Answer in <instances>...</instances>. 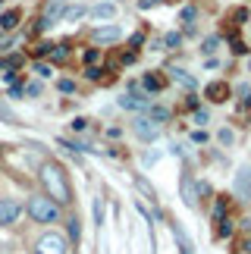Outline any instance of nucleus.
I'll return each mask as SVG.
<instances>
[{"instance_id":"obj_22","label":"nucleus","mask_w":251,"mask_h":254,"mask_svg":"<svg viewBox=\"0 0 251 254\" xmlns=\"http://www.w3.org/2000/svg\"><path fill=\"white\" fill-rule=\"evenodd\" d=\"M151 116H154L157 123H163V120L170 116V110H167V107H151Z\"/></svg>"},{"instance_id":"obj_38","label":"nucleus","mask_w":251,"mask_h":254,"mask_svg":"<svg viewBox=\"0 0 251 254\" xmlns=\"http://www.w3.org/2000/svg\"><path fill=\"white\" fill-rule=\"evenodd\" d=\"M28 94H32V97H35V94H41V85L32 82V85H28Z\"/></svg>"},{"instance_id":"obj_16","label":"nucleus","mask_w":251,"mask_h":254,"mask_svg":"<svg viewBox=\"0 0 251 254\" xmlns=\"http://www.w3.org/2000/svg\"><path fill=\"white\" fill-rule=\"evenodd\" d=\"M135 189H138V191H141V194H144L148 201H157V191L151 189V182L144 179V176H135Z\"/></svg>"},{"instance_id":"obj_36","label":"nucleus","mask_w":251,"mask_h":254,"mask_svg":"<svg viewBox=\"0 0 251 254\" xmlns=\"http://www.w3.org/2000/svg\"><path fill=\"white\" fill-rule=\"evenodd\" d=\"M195 123H198V126H204V123H207V113H204V110H198V113H195Z\"/></svg>"},{"instance_id":"obj_17","label":"nucleus","mask_w":251,"mask_h":254,"mask_svg":"<svg viewBox=\"0 0 251 254\" xmlns=\"http://www.w3.org/2000/svg\"><path fill=\"white\" fill-rule=\"evenodd\" d=\"M82 16H88V9H85V6H66L63 9V22H75V19H82Z\"/></svg>"},{"instance_id":"obj_1","label":"nucleus","mask_w":251,"mask_h":254,"mask_svg":"<svg viewBox=\"0 0 251 254\" xmlns=\"http://www.w3.org/2000/svg\"><path fill=\"white\" fill-rule=\"evenodd\" d=\"M41 185H44L47 198H54L57 204L69 201V182H66L63 167H57V163H44V167H41Z\"/></svg>"},{"instance_id":"obj_23","label":"nucleus","mask_w":251,"mask_h":254,"mask_svg":"<svg viewBox=\"0 0 251 254\" xmlns=\"http://www.w3.org/2000/svg\"><path fill=\"white\" fill-rule=\"evenodd\" d=\"M98 60H101V51H98V47L85 51V63H88V66H91V63H98Z\"/></svg>"},{"instance_id":"obj_9","label":"nucleus","mask_w":251,"mask_h":254,"mask_svg":"<svg viewBox=\"0 0 251 254\" xmlns=\"http://www.w3.org/2000/svg\"><path fill=\"white\" fill-rule=\"evenodd\" d=\"M204 97L210 104H223L226 97H229V85L226 82H210L207 88H204Z\"/></svg>"},{"instance_id":"obj_18","label":"nucleus","mask_w":251,"mask_h":254,"mask_svg":"<svg viewBox=\"0 0 251 254\" xmlns=\"http://www.w3.org/2000/svg\"><path fill=\"white\" fill-rule=\"evenodd\" d=\"M179 41H182V35H179V32H167V35H163V47H167V51H176Z\"/></svg>"},{"instance_id":"obj_34","label":"nucleus","mask_w":251,"mask_h":254,"mask_svg":"<svg viewBox=\"0 0 251 254\" xmlns=\"http://www.w3.org/2000/svg\"><path fill=\"white\" fill-rule=\"evenodd\" d=\"M35 72H38V75H51V66H44V63H38V66H35Z\"/></svg>"},{"instance_id":"obj_33","label":"nucleus","mask_w":251,"mask_h":254,"mask_svg":"<svg viewBox=\"0 0 251 254\" xmlns=\"http://www.w3.org/2000/svg\"><path fill=\"white\" fill-rule=\"evenodd\" d=\"M220 141H223V144H233V132L223 129V132H220Z\"/></svg>"},{"instance_id":"obj_24","label":"nucleus","mask_w":251,"mask_h":254,"mask_svg":"<svg viewBox=\"0 0 251 254\" xmlns=\"http://www.w3.org/2000/svg\"><path fill=\"white\" fill-rule=\"evenodd\" d=\"M217 47H220V38H207V41H204V47H201V51H204V54H214Z\"/></svg>"},{"instance_id":"obj_40","label":"nucleus","mask_w":251,"mask_h":254,"mask_svg":"<svg viewBox=\"0 0 251 254\" xmlns=\"http://www.w3.org/2000/svg\"><path fill=\"white\" fill-rule=\"evenodd\" d=\"M0 3H3V0H0Z\"/></svg>"},{"instance_id":"obj_6","label":"nucleus","mask_w":251,"mask_h":254,"mask_svg":"<svg viewBox=\"0 0 251 254\" xmlns=\"http://www.w3.org/2000/svg\"><path fill=\"white\" fill-rule=\"evenodd\" d=\"M88 19H91V22H110V19H117V3H110V0L94 3L88 9Z\"/></svg>"},{"instance_id":"obj_15","label":"nucleus","mask_w":251,"mask_h":254,"mask_svg":"<svg viewBox=\"0 0 251 254\" xmlns=\"http://www.w3.org/2000/svg\"><path fill=\"white\" fill-rule=\"evenodd\" d=\"M214 223H220V226L214 229V239H229V236H233V220H229V217H220Z\"/></svg>"},{"instance_id":"obj_32","label":"nucleus","mask_w":251,"mask_h":254,"mask_svg":"<svg viewBox=\"0 0 251 254\" xmlns=\"http://www.w3.org/2000/svg\"><path fill=\"white\" fill-rule=\"evenodd\" d=\"M160 0H138V9H151V6H157Z\"/></svg>"},{"instance_id":"obj_2","label":"nucleus","mask_w":251,"mask_h":254,"mask_svg":"<svg viewBox=\"0 0 251 254\" xmlns=\"http://www.w3.org/2000/svg\"><path fill=\"white\" fill-rule=\"evenodd\" d=\"M25 210L35 223H57L60 220V204L54 198H47V194H32L28 204H25Z\"/></svg>"},{"instance_id":"obj_4","label":"nucleus","mask_w":251,"mask_h":254,"mask_svg":"<svg viewBox=\"0 0 251 254\" xmlns=\"http://www.w3.org/2000/svg\"><path fill=\"white\" fill-rule=\"evenodd\" d=\"M132 129L141 141H157L160 138V123L154 116H135L132 120Z\"/></svg>"},{"instance_id":"obj_10","label":"nucleus","mask_w":251,"mask_h":254,"mask_svg":"<svg viewBox=\"0 0 251 254\" xmlns=\"http://www.w3.org/2000/svg\"><path fill=\"white\" fill-rule=\"evenodd\" d=\"M120 107H126V110H148V97H138V94H129V97H120Z\"/></svg>"},{"instance_id":"obj_3","label":"nucleus","mask_w":251,"mask_h":254,"mask_svg":"<svg viewBox=\"0 0 251 254\" xmlns=\"http://www.w3.org/2000/svg\"><path fill=\"white\" fill-rule=\"evenodd\" d=\"M69 242H66L60 232H44L41 239L35 242V254H66Z\"/></svg>"},{"instance_id":"obj_5","label":"nucleus","mask_w":251,"mask_h":254,"mask_svg":"<svg viewBox=\"0 0 251 254\" xmlns=\"http://www.w3.org/2000/svg\"><path fill=\"white\" fill-rule=\"evenodd\" d=\"M22 213V204L16 198H0V226H13Z\"/></svg>"},{"instance_id":"obj_13","label":"nucleus","mask_w":251,"mask_h":254,"mask_svg":"<svg viewBox=\"0 0 251 254\" xmlns=\"http://www.w3.org/2000/svg\"><path fill=\"white\" fill-rule=\"evenodd\" d=\"M195 19H198V9L195 6H186L179 13V22H182V28H186V32H195Z\"/></svg>"},{"instance_id":"obj_29","label":"nucleus","mask_w":251,"mask_h":254,"mask_svg":"<svg viewBox=\"0 0 251 254\" xmlns=\"http://www.w3.org/2000/svg\"><path fill=\"white\" fill-rule=\"evenodd\" d=\"M236 251H248V254H251V236H248V239H239V242H236Z\"/></svg>"},{"instance_id":"obj_11","label":"nucleus","mask_w":251,"mask_h":254,"mask_svg":"<svg viewBox=\"0 0 251 254\" xmlns=\"http://www.w3.org/2000/svg\"><path fill=\"white\" fill-rule=\"evenodd\" d=\"M141 82H144V88H148V91H163V88H167V79H163L160 72H144Z\"/></svg>"},{"instance_id":"obj_20","label":"nucleus","mask_w":251,"mask_h":254,"mask_svg":"<svg viewBox=\"0 0 251 254\" xmlns=\"http://www.w3.org/2000/svg\"><path fill=\"white\" fill-rule=\"evenodd\" d=\"M226 207H229V201H226V198H220V201L214 204V220H220V217H226Z\"/></svg>"},{"instance_id":"obj_37","label":"nucleus","mask_w":251,"mask_h":254,"mask_svg":"<svg viewBox=\"0 0 251 254\" xmlns=\"http://www.w3.org/2000/svg\"><path fill=\"white\" fill-rule=\"evenodd\" d=\"M186 107H188V110H198V97H195V94H191V97H188V101H186Z\"/></svg>"},{"instance_id":"obj_35","label":"nucleus","mask_w":251,"mask_h":254,"mask_svg":"<svg viewBox=\"0 0 251 254\" xmlns=\"http://www.w3.org/2000/svg\"><path fill=\"white\" fill-rule=\"evenodd\" d=\"M72 129H75V132H82V129H88V120H75V123H72Z\"/></svg>"},{"instance_id":"obj_27","label":"nucleus","mask_w":251,"mask_h":254,"mask_svg":"<svg viewBox=\"0 0 251 254\" xmlns=\"http://www.w3.org/2000/svg\"><path fill=\"white\" fill-rule=\"evenodd\" d=\"M233 54H248V47H245L242 38H233Z\"/></svg>"},{"instance_id":"obj_19","label":"nucleus","mask_w":251,"mask_h":254,"mask_svg":"<svg viewBox=\"0 0 251 254\" xmlns=\"http://www.w3.org/2000/svg\"><path fill=\"white\" fill-rule=\"evenodd\" d=\"M182 201L195 204V189H188V179H182Z\"/></svg>"},{"instance_id":"obj_31","label":"nucleus","mask_w":251,"mask_h":254,"mask_svg":"<svg viewBox=\"0 0 251 254\" xmlns=\"http://www.w3.org/2000/svg\"><path fill=\"white\" fill-rule=\"evenodd\" d=\"M141 41H144V32H135V35L129 38V47H138Z\"/></svg>"},{"instance_id":"obj_14","label":"nucleus","mask_w":251,"mask_h":254,"mask_svg":"<svg viewBox=\"0 0 251 254\" xmlns=\"http://www.w3.org/2000/svg\"><path fill=\"white\" fill-rule=\"evenodd\" d=\"M19 9H6V13H0V28H3V32H9V28H16L19 25Z\"/></svg>"},{"instance_id":"obj_7","label":"nucleus","mask_w":251,"mask_h":254,"mask_svg":"<svg viewBox=\"0 0 251 254\" xmlns=\"http://www.w3.org/2000/svg\"><path fill=\"white\" fill-rule=\"evenodd\" d=\"M233 191L239 194L242 201H251V170H239L236 173V182H233Z\"/></svg>"},{"instance_id":"obj_21","label":"nucleus","mask_w":251,"mask_h":254,"mask_svg":"<svg viewBox=\"0 0 251 254\" xmlns=\"http://www.w3.org/2000/svg\"><path fill=\"white\" fill-rule=\"evenodd\" d=\"M57 88H60L63 94H72V91H75V82H72V79H60V82H57Z\"/></svg>"},{"instance_id":"obj_12","label":"nucleus","mask_w":251,"mask_h":254,"mask_svg":"<svg viewBox=\"0 0 251 254\" xmlns=\"http://www.w3.org/2000/svg\"><path fill=\"white\" fill-rule=\"evenodd\" d=\"M167 72H170V75H173V79H176L179 85H186L188 91H195V85H198V82H195V75H188L186 69H179V66H173V69H167Z\"/></svg>"},{"instance_id":"obj_8","label":"nucleus","mask_w":251,"mask_h":254,"mask_svg":"<svg viewBox=\"0 0 251 254\" xmlns=\"http://www.w3.org/2000/svg\"><path fill=\"white\" fill-rule=\"evenodd\" d=\"M120 25L117 22H113V25H104V28H94V32H91V41L94 44H110V41H120Z\"/></svg>"},{"instance_id":"obj_39","label":"nucleus","mask_w":251,"mask_h":254,"mask_svg":"<svg viewBox=\"0 0 251 254\" xmlns=\"http://www.w3.org/2000/svg\"><path fill=\"white\" fill-rule=\"evenodd\" d=\"M245 107H251V97H248V101H245Z\"/></svg>"},{"instance_id":"obj_28","label":"nucleus","mask_w":251,"mask_h":254,"mask_svg":"<svg viewBox=\"0 0 251 254\" xmlns=\"http://www.w3.org/2000/svg\"><path fill=\"white\" fill-rule=\"evenodd\" d=\"M51 51H54V44H47V41H41V44L35 47V54H38V57H47Z\"/></svg>"},{"instance_id":"obj_30","label":"nucleus","mask_w":251,"mask_h":254,"mask_svg":"<svg viewBox=\"0 0 251 254\" xmlns=\"http://www.w3.org/2000/svg\"><path fill=\"white\" fill-rule=\"evenodd\" d=\"M69 239L79 242V220H69Z\"/></svg>"},{"instance_id":"obj_25","label":"nucleus","mask_w":251,"mask_h":254,"mask_svg":"<svg viewBox=\"0 0 251 254\" xmlns=\"http://www.w3.org/2000/svg\"><path fill=\"white\" fill-rule=\"evenodd\" d=\"M94 223H104V201H94Z\"/></svg>"},{"instance_id":"obj_26","label":"nucleus","mask_w":251,"mask_h":254,"mask_svg":"<svg viewBox=\"0 0 251 254\" xmlns=\"http://www.w3.org/2000/svg\"><path fill=\"white\" fill-rule=\"evenodd\" d=\"M101 66H88V69H85V75H88V79H94V82H101Z\"/></svg>"}]
</instances>
